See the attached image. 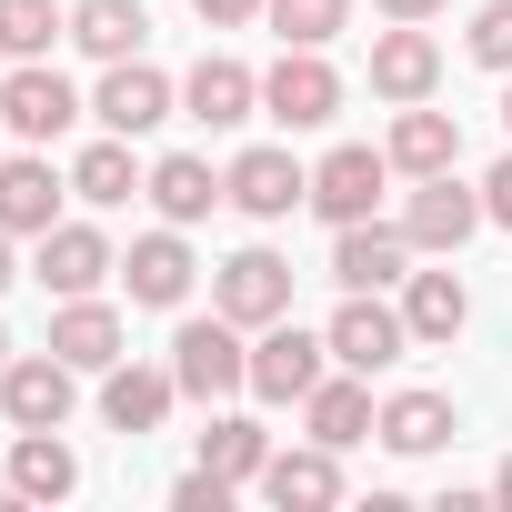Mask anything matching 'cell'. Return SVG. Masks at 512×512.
<instances>
[{"label": "cell", "mask_w": 512, "mask_h": 512, "mask_svg": "<svg viewBox=\"0 0 512 512\" xmlns=\"http://www.w3.org/2000/svg\"><path fill=\"white\" fill-rule=\"evenodd\" d=\"M171 402H181L171 362L151 372V362H131V352H121V362L101 372V422H111V432H131V442H141V432H161V422H171Z\"/></svg>", "instance_id": "4fadbf2b"}, {"label": "cell", "mask_w": 512, "mask_h": 512, "mask_svg": "<svg viewBox=\"0 0 512 512\" xmlns=\"http://www.w3.org/2000/svg\"><path fill=\"white\" fill-rule=\"evenodd\" d=\"M0 121H11L21 141H61V131L81 121V91H71L51 61H21L11 81H0Z\"/></svg>", "instance_id": "7c38bea8"}, {"label": "cell", "mask_w": 512, "mask_h": 512, "mask_svg": "<svg viewBox=\"0 0 512 512\" xmlns=\"http://www.w3.org/2000/svg\"><path fill=\"white\" fill-rule=\"evenodd\" d=\"M71 191H81L91 211H121L131 191H151V171L131 161V141H121V131H101V141H91V151L71 161Z\"/></svg>", "instance_id": "4316f807"}, {"label": "cell", "mask_w": 512, "mask_h": 512, "mask_svg": "<svg viewBox=\"0 0 512 512\" xmlns=\"http://www.w3.org/2000/svg\"><path fill=\"white\" fill-rule=\"evenodd\" d=\"M262 492H272L282 512H322V502H342V452H332V442L272 452V462H262Z\"/></svg>", "instance_id": "cb8c5ba5"}, {"label": "cell", "mask_w": 512, "mask_h": 512, "mask_svg": "<svg viewBox=\"0 0 512 512\" xmlns=\"http://www.w3.org/2000/svg\"><path fill=\"white\" fill-rule=\"evenodd\" d=\"M502 131H512V71H502Z\"/></svg>", "instance_id": "f35d334b"}, {"label": "cell", "mask_w": 512, "mask_h": 512, "mask_svg": "<svg viewBox=\"0 0 512 512\" xmlns=\"http://www.w3.org/2000/svg\"><path fill=\"white\" fill-rule=\"evenodd\" d=\"M221 201H231V191H221V171H211L201 151H171V161H151V211H161V221H181V231H191V221H211Z\"/></svg>", "instance_id": "d4e9b609"}, {"label": "cell", "mask_w": 512, "mask_h": 512, "mask_svg": "<svg viewBox=\"0 0 512 512\" xmlns=\"http://www.w3.org/2000/svg\"><path fill=\"white\" fill-rule=\"evenodd\" d=\"M0 372H11V332H0Z\"/></svg>", "instance_id": "ab89813d"}, {"label": "cell", "mask_w": 512, "mask_h": 512, "mask_svg": "<svg viewBox=\"0 0 512 512\" xmlns=\"http://www.w3.org/2000/svg\"><path fill=\"white\" fill-rule=\"evenodd\" d=\"M71 362L61 352H11V372H0V412H11V432H61L71 422Z\"/></svg>", "instance_id": "8fae6325"}, {"label": "cell", "mask_w": 512, "mask_h": 512, "mask_svg": "<svg viewBox=\"0 0 512 512\" xmlns=\"http://www.w3.org/2000/svg\"><path fill=\"white\" fill-rule=\"evenodd\" d=\"M201 462H211L221 482H262V462H272V432H262V422H241V412H221V422L201 432Z\"/></svg>", "instance_id": "f1b7e54d"}, {"label": "cell", "mask_w": 512, "mask_h": 512, "mask_svg": "<svg viewBox=\"0 0 512 512\" xmlns=\"http://www.w3.org/2000/svg\"><path fill=\"white\" fill-rule=\"evenodd\" d=\"M372 11H382V21H442L452 0H372Z\"/></svg>", "instance_id": "d590c367"}, {"label": "cell", "mask_w": 512, "mask_h": 512, "mask_svg": "<svg viewBox=\"0 0 512 512\" xmlns=\"http://www.w3.org/2000/svg\"><path fill=\"white\" fill-rule=\"evenodd\" d=\"M402 322H412V352H452L462 322H472L462 272H402Z\"/></svg>", "instance_id": "ac0fdd59"}, {"label": "cell", "mask_w": 512, "mask_h": 512, "mask_svg": "<svg viewBox=\"0 0 512 512\" xmlns=\"http://www.w3.org/2000/svg\"><path fill=\"white\" fill-rule=\"evenodd\" d=\"M61 171L41 161V151H21V161H0V231H11V241H41L51 221H61Z\"/></svg>", "instance_id": "ffe728a7"}, {"label": "cell", "mask_w": 512, "mask_h": 512, "mask_svg": "<svg viewBox=\"0 0 512 512\" xmlns=\"http://www.w3.org/2000/svg\"><path fill=\"white\" fill-rule=\"evenodd\" d=\"M211 312H231L241 332L282 322V312H292V262H282V251H262V241H251V251H231V262L211 272Z\"/></svg>", "instance_id": "5b68a950"}, {"label": "cell", "mask_w": 512, "mask_h": 512, "mask_svg": "<svg viewBox=\"0 0 512 512\" xmlns=\"http://www.w3.org/2000/svg\"><path fill=\"white\" fill-rule=\"evenodd\" d=\"M231 492H241V482H221V472H211V462H201V472H181V482H171V502H181V512H231Z\"/></svg>", "instance_id": "d6a6232c"}, {"label": "cell", "mask_w": 512, "mask_h": 512, "mask_svg": "<svg viewBox=\"0 0 512 512\" xmlns=\"http://www.w3.org/2000/svg\"><path fill=\"white\" fill-rule=\"evenodd\" d=\"M0 292H11V231H0Z\"/></svg>", "instance_id": "74e56055"}, {"label": "cell", "mask_w": 512, "mask_h": 512, "mask_svg": "<svg viewBox=\"0 0 512 512\" xmlns=\"http://www.w3.org/2000/svg\"><path fill=\"white\" fill-rule=\"evenodd\" d=\"M402 272H412L402 221H352V231H332V282H342V292H392Z\"/></svg>", "instance_id": "9a60e30c"}, {"label": "cell", "mask_w": 512, "mask_h": 512, "mask_svg": "<svg viewBox=\"0 0 512 512\" xmlns=\"http://www.w3.org/2000/svg\"><path fill=\"white\" fill-rule=\"evenodd\" d=\"M191 21H201V31H251V21H262V0H191Z\"/></svg>", "instance_id": "836d02e7"}, {"label": "cell", "mask_w": 512, "mask_h": 512, "mask_svg": "<svg viewBox=\"0 0 512 512\" xmlns=\"http://www.w3.org/2000/svg\"><path fill=\"white\" fill-rule=\"evenodd\" d=\"M392 191V151H362V141H342V151H322L312 161V211L332 221V231H352V221H372V201Z\"/></svg>", "instance_id": "8992f818"}, {"label": "cell", "mask_w": 512, "mask_h": 512, "mask_svg": "<svg viewBox=\"0 0 512 512\" xmlns=\"http://www.w3.org/2000/svg\"><path fill=\"white\" fill-rule=\"evenodd\" d=\"M482 221H492V211H482V191H462V171H432V181H412V201H402V241L432 251V262H452Z\"/></svg>", "instance_id": "3957f363"}, {"label": "cell", "mask_w": 512, "mask_h": 512, "mask_svg": "<svg viewBox=\"0 0 512 512\" xmlns=\"http://www.w3.org/2000/svg\"><path fill=\"white\" fill-rule=\"evenodd\" d=\"M262 111H272L282 131H322V121L342 111V71H332L322 51H282V61L262 71Z\"/></svg>", "instance_id": "ba28073f"}, {"label": "cell", "mask_w": 512, "mask_h": 512, "mask_svg": "<svg viewBox=\"0 0 512 512\" xmlns=\"http://www.w3.org/2000/svg\"><path fill=\"white\" fill-rule=\"evenodd\" d=\"M462 41H472V61H482V71H512V0H482Z\"/></svg>", "instance_id": "1f68e13d"}, {"label": "cell", "mask_w": 512, "mask_h": 512, "mask_svg": "<svg viewBox=\"0 0 512 512\" xmlns=\"http://www.w3.org/2000/svg\"><path fill=\"white\" fill-rule=\"evenodd\" d=\"M482 211H492V231H512V151L492 161V181H482Z\"/></svg>", "instance_id": "e575fe53"}, {"label": "cell", "mask_w": 512, "mask_h": 512, "mask_svg": "<svg viewBox=\"0 0 512 512\" xmlns=\"http://www.w3.org/2000/svg\"><path fill=\"white\" fill-rule=\"evenodd\" d=\"M332 362L342 372H392L402 352H412V322H402V302H382V292H352L342 312H332Z\"/></svg>", "instance_id": "52a82bcc"}, {"label": "cell", "mask_w": 512, "mask_h": 512, "mask_svg": "<svg viewBox=\"0 0 512 512\" xmlns=\"http://www.w3.org/2000/svg\"><path fill=\"white\" fill-rule=\"evenodd\" d=\"M171 111H181V81H161L141 51H131V61H101V91H91V121H101V131L141 141V131H161Z\"/></svg>", "instance_id": "277c9868"}, {"label": "cell", "mask_w": 512, "mask_h": 512, "mask_svg": "<svg viewBox=\"0 0 512 512\" xmlns=\"http://www.w3.org/2000/svg\"><path fill=\"white\" fill-rule=\"evenodd\" d=\"M392 171L402 181H432V171H462V121L452 111H422V101H402V121H392Z\"/></svg>", "instance_id": "44dd1931"}, {"label": "cell", "mask_w": 512, "mask_h": 512, "mask_svg": "<svg viewBox=\"0 0 512 512\" xmlns=\"http://www.w3.org/2000/svg\"><path fill=\"white\" fill-rule=\"evenodd\" d=\"M432 81H442V41H432L422 21H392V31L372 41V91L402 111V101H432Z\"/></svg>", "instance_id": "e0dca14e"}, {"label": "cell", "mask_w": 512, "mask_h": 512, "mask_svg": "<svg viewBox=\"0 0 512 512\" xmlns=\"http://www.w3.org/2000/svg\"><path fill=\"white\" fill-rule=\"evenodd\" d=\"M51 41H71L61 0H0V51L11 61H51Z\"/></svg>", "instance_id": "f546056e"}, {"label": "cell", "mask_w": 512, "mask_h": 512, "mask_svg": "<svg viewBox=\"0 0 512 512\" xmlns=\"http://www.w3.org/2000/svg\"><path fill=\"white\" fill-rule=\"evenodd\" d=\"M262 21L282 31V51H322L352 31V0H262Z\"/></svg>", "instance_id": "4dcf8cb0"}, {"label": "cell", "mask_w": 512, "mask_h": 512, "mask_svg": "<svg viewBox=\"0 0 512 512\" xmlns=\"http://www.w3.org/2000/svg\"><path fill=\"white\" fill-rule=\"evenodd\" d=\"M141 0H71V41L91 51V61H131L141 51Z\"/></svg>", "instance_id": "83f0119b"}, {"label": "cell", "mask_w": 512, "mask_h": 512, "mask_svg": "<svg viewBox=\"0 0 512 512\" xmlns=\"http://www.w3.org/2000/svg\"><path fill=\"white\" fill-rule=\"evenodd\" d=\"M0 482H11V502H71V492H81V452H71L61 432H21Z\"/></svg>", "instance_id": "7402d4cb"}, {"label": "cell", "mask_w": 512, "mask_h": 512, "mask_svg": "<svg viewBox=\"0 0 512 512\" xmlns=\"http://www.w3.org/2000/svg\"><path fill=\"white\" fill-rule=\"evenodd\" d=\"M171 382H181V402L251 392V342H241V322H231V312H211V322H181V332H171Z\"/></svg>", "instance_id": "6da1fadb"}, {"label": "cell", "mask_w": 512, "mask_h": 512, "mask_svg": "<svg viewBox=\"0 0 512 512\" xmlns=\"http://www.w3.org/2000/svg\"><path fill=\"white\" fill-rule=\"evenodd\" d=\"M452 432H462V422H452V402H442V392H392V402H382V422H372V442H382V452H402V462L442 452Z\"/></svg>", "instance_id": "484cf974"}, {"label": "cell", "mask_w": 512, "mask_h": 512, "mask_svg": "<svg viewBox=\"0 0 512 512\" xmlns=\"http://www.w3.org/2000/svg\"><path fill=\"white\" fill-rule=\"evenodd\" d=\"M492 502H502V512H512V452H502V472H492Z\"/></svg>", "instance_id": "8d00e7d4"}, {"label": "cell", "mask_w": 512, "mask_h": 512, "mask_svg": "<svg viewBox=\"0 0 512 512\" xmlns=\"http://www.w3.org/2000/svg\"><path fill=\"white\" fill-rule=\"evenodd\" d=\"M51 352H61L71 372H111V362H121V312H111L101 292L61 302V312H51Z\"/></svg>", "instance_id": "603a6c76"}, {"label": "cell", "mask_w": 512, "mask_h": 512, "mask_svg": "<svg viewBox=\"0 0 512 512\" xmlns=\"http://www.w3.org/2000/svg\"><path fill=\"white\" fill-rule=\"evenodd\" d=\"M111 272H121V251H111L91 221H51V231H41V292L81 302V292H101Z\"/></svg>", "instance_id": "5bb4252c"}, {"label": "cell", "mask_w": 512, "mask_h": 512, "mask_svg": "<svg viewBox=\"0 0 512 512\" xmlns=\"http://www.w3.org/2000/svg\"><path fill=\"white\" fill-rule=\"evenodd\" d=\"M121 282H131V302H141V312H181V302H191L201 262H191L181 221H161V231H141V241L121 251Z\"/></svg>", "instance_id": "30bf717a"}, {"label": "cell", "mask_w": 512, "mask_h": 512, "mask_svg": "<svg viewBox=\"0 0 512 512\" xmlns=\"http://www.w3.org/2000/svg\"><path fill=\"white\" fill-rule=\"evenodd\" d=\"M221 191H231V211H241V221H292V211L312 201V171H302L292 151H272V141H262V151H241V161L221 171Z\"/></svg>", "instance_id": "9c48e42d"}, {"label": "cell", "mask_w": 512, "mask_h": 512, "mask_svg": "<svg viewBox=\"0 0 512 512\" xmlns=\"http://www.w3.org/2000/svg\"><path fill=\"white\" fill-rule=\"evenodd\" d=\"M302 422H312V442H332V452H352V442H372V422H382V412H372V372H342V362H332V372L312 382V402H302Z\"/></svg>", "instance_id": "d6986e66"}, {"label": "cell", "mask_w": 512, "mask_h": 512, "mask_svg": "<svg viewBox=\"0 0 512 512\" xmlns=\"http://www.w3.org/2000/svg\"><path fill=\"white\" fill-rule=\"evenodd\" d=\"M322 372H332V342H322V332H302L292 312L251 332V392H262V402H312V382H322Z\"/></svg>", "instance_id": "7a4b0ae2"}, {"label": "cell", "mask_w": 512, "mask_h": 512, "mask_svg": "<svg viewBox=\"0 0 512 512\" xmlns=\"http://www.w3.org/2000/svg\"><path fill=\"white\" fill-rule=\"evenodd\" d=\"M181 111H191L201 131H241L251 111H262V71H241V61L201 51V61H191V81H181Z\"/></svg>", "instance_id": "2e32d148"}]
</instances>
